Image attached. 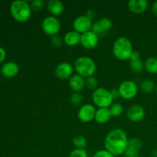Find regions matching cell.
<instances>
[{
	"label": "cell",
	"instance_id": "cell-1",
	"mask_svg": "<svg viewBox=\"0 0 157 157\" xmlns=\"http://www.w3.org/2000/svg\"><path fill=\"white\" fill-rule=\"evenodd\" d=\"M128 137L123 129L115 128L110 130L104 140V147L114 156L124 154L128 144Z\"/></svg>",
	"mask_w": 157,
	"mask_h": 157
},
{
	"label": "cell",
	"instance_id": "cell-2",
	"mask_svg": "<svg viewBox=\"0 0 157 157\" xmlns=\"http://www.w3.org/2000/svg\"><path fill=\"white\" fill-rule=\"evenodd\" d=\"M133 52V44L126 37H120L113 42L112 52L117 59L121 61L130 60Z\"/></svg>",
	"mask_w": 157,
	"mask_h": 157
},
{
	"label": "cell",
	"instance_id": "cell-3",
	"mask_svg": "<svg viewBox=\"0 0 157 157\" xmlns=\"http://www.w3.org/2000/svg\"><path fill=\"white\" fill-rule=\"evenodd\" d=\"M10 13L18 22H25L30 19L32 10L30 3L23 0H15L10 6Z\"/></svg>",
	"mask_w": 157,
	"mask_h": 157
},
{
	"label": "cell",
	"instance_id": "cell-4",
	"mask_svg": "<svg viewBox=\"0 0 157 157\" xmlns=\"http://www.w3.org/2000/svg\"><path fill=\"white\" fill-rule=\"evenodd\" d=\"M75 70L77 74L83 78L94 76L97 71V64L91 58L87 56H81L75 61Z\"/></svg>",
	"mask_w": 157,
	"mask_h": 157
},
{
	"label": "cell",
	"instance_id": "cell-5",
	"mask_svg": "<svg viewBox=\"0 0 157 157\" xmlns=\"http://www.w3.org/2000/svg\"><path fill=\"white\" fill-rule=\"evenodd\" d=\"M94 104L98 108H110L113 104V98L110 90L104 87H98L92 94Z\"/></svg>",
	"mask_w": 157,
	"mask_h": 157
},
{
	"label": "cell",
	"instance_id": "cell-6",
	"mask_svg": "<svg viewBox=\"0 0 157 157\" xmlns=\"http://www.w3.org/2000/svg\"><path fill=\"white\" fill-rule=\"evenodd\" d=\"M41 28L44 34L49 36L58 35L61 29V25L59 19L53 15L46 16L41 23Z\"/></svg>",
	"mask_w": 157,
	"mask_h": 157
},
{
	"label": "cell",
	"instance_id": "cell-7",
	"mask_svg": "<svg viewBox=\"0 0 157 157\" xmlns=\"http://www.w3.org/2000/svg\"><path fill=\"white\" fill-rule=\"evenodd\" d=\"M121 98L124 100H132L137 95L138 86L133 81H124L118 87Z\"/></svg>",
	"mask_w": 157,
	"mask_h": 157
},
{
	"label": "cell",
	"instance_id": "cell-8",
	"mask_svg": "<svg viewBox=\"0 0 157 157\" xmlns=\"http://www.w3.org/2000/svg\"><path fill=\"white\" fill-rule=\"evenodd\" d=\"M96 111V108L92 104H83L80 107L78 112V117L82 123L91 122L93 120H94Z\"/></svg>",
	"mask_w": 157,
	"mask_h": 157
},
{
	"label": "cell",
	"instance_id": "cell-9",
	"mask_svg": "<svg viewBox=\"0 0 157 157\" xmlns=\"http://www.w3.org/2000/svg\"><path fill=\"white\" fill-rule=\"evenodd\" d=\"M73 26L74 30L82 35V34L91 31L93 22H92V20L87 18L85 15H80L75 19Z\"/></svg>",
	"mask_w": 157,
	"mask_h": 157
},
{
	"label": "cell",
	"instance_id": "cell-10",
	"mask_svg": "<svg viewBox=\"0 0 157 157\" xmlns=\"http://www.w3.org/2000/svg\"><path fill=\"white\" fill-rule=\"evenodd\" d=\"M112 27H113V23L111 20L107 17H102L93 23L91 31L99 36V35H105L107 32H110Z\"/></svg>",
	"mask_w": 157,
	"mask_h": 157
},
{
	"label": "cell",
	"instance_id": "cell-11",
	"mask_svg": "<svg viewBox=\"0 0 157 157\" xmlns=\"http://www.w3.org/2000/svg\"><path fill=\"white\" fill-rule=\"evenodd\" d=\"M99 43V36L94 32L90 31L81 35V43L83 48L87 50L95 48Z\"/></svg>",
	"mask_w": 157,
	"mask_h": 157
},
{
	"label": "cell",
	"instance_id": "cell-12",
	"mask_svg": "<svg viewBox=\"0 0 157 157\" xmlns=\"http://www.w3.org/2000/svg\"><path fill=\"white\" fill-rule=\"evenodd\" d=\"M145 109L140 104H133L127 110V117L133 123L140 122L145 117Z\"/></svg>",
	"mask_w": 157,
	"mask_h": 157
},
{
	"label": "cell",
	"instance_id": "cell-13",
	"mask_svg": "<svg viewBox=\"0 0 157 157\" xmlns=\"http://www.w3.org/2000/svg\"><path fill=\"white\" fill-rule=\"evenodd\" d=\"M74 67L70 63L61 62L56 66L55 69V74L58 78L61 80L70 79L73 75Z\"/></svg>",
	"mask_w": 157,
	"mask_h": 157
},
{
	"label": "cell",
	"instance_id": "cell-14",
	"mask_svg": "<svg viewBox=\"0 0 157 157\" xmlns=\"http://www.w3.org/2000/svg\"><path fill=\"white\" fill-rule=\"evenodd\" d=\"M143 143L139 138H131L128 140L127 147L124 153L125 157H138L140 150L142 149Z\"/></svg>",
	"mask_w": 157,
	"mask_h": 157
},
{
	"label": "cell",
	"instance_id": "cell-15",
	"mask_svg": "<svg viewBox=\"0 0 157 157\" xmlns=\"http://www.w3.org/2000/svg\"><path fill=\"white\" fill-rule=\"evenodd\" d=\"M149 6L147 0H130L127 2L128 9L133 14L140 15L146 12Z\"/></svg>",
	"mask_w": 157,
	"mask_h": 157
},
{
	"label": "cell",
	"instance_id": "cell-16",
	"mask_svg": "<svg viewBox=\"0 0 157 157\" xmlns=\"http://www.w3.org/2000/svg\"><path fill=\"white\" fill-rule=\"evenodd\" d=\"M19 72V67L18 64L14 61H8L4 63L1 67V73L7 78H15Z\"/></svg>",
	"mask_w": 157,
	"mask_h": 157
},
{
	"label": "cell",
	"instance_id": "cell-17",
	"mask_svg": "<svg viewBox=\"0 0 157 157\" xmlns=\"http://www.w3.org/2000/svg\"><path fill=\"white\" fill-rule=\"evenodd\" d=\"M69 86L75 93H79L85 87V78L78 74L73 75L69 79Z\"/></svg>",
	"mask_w": 157,
	"mask_h": 157
},
{
	"label": "cell",
	"instance_id": "cell-18",
	"mask_svg": "<svg viewBox=\"0 0 157 157\" xmlns=\"http://www.w3.org/2000/svg\"><path fill=\"white\" fill-rule=\"evenodd\" d=\"M46 7L51 15L55 17L61 15L64 10V4L59 0H50L46 4Z\"/></svg>",
	"mask_w": 157,
	"mask_h": 157
},
{
	"label": "cell",
	"instance_id": "cell-19",
	"mask_svg": "<svg viewBox=\"0 0 157 157\" xmlns=\"http://www.w3.org/2000/svg\"><path fill=\"white\" fill-rule=\"evenodd\" d=\"M81 35L76 31H69L64 35L63 40L64 43L70 47H74L81 43Z\"/></svg>",
	"mask_w": 157,
	"mask_h": 157
},
{
	"label": "cell",
	"instance_id": "cell-20",
	"mask_svg": "<svg viewBox=\"0 0 157 157\" xmlns=\"http://www.w3.org/2000/svg\"><path fill=\"white\" fill-rule=\"evenodd\" d=\"M112 117L109 108H98L96 111L94 120L100 124H104L108 122Z\"/></svg>",
	"mask_w": 157,
	"mask_h": 157
},
{
	"label": "cell",
	"instance_id": "cell-21",
	"mask_svg": "<svg viewBox=\"0 0 157 157\" xmlns=\"http://www.w3.org/2000/svg\"><path fill=\"white\" fill-rule=\"evenodd\" d=\"M144 68L152 75L157 74V58L154 57L147 58L144 62Z\"/></svg>",
	"mask_w": 157,
	"mask_h": 157
},
{
	"label": "cell",
	"instance_id": "cell-22",
	"mask_svg": "<svg viewBox=\"0 0 157 157\" xmlns=\"http://www.w3.org/2000/svg\"><path fill=\"white\" fill-rule=\"evenodd\" d=\"M156 84L152 80L146 79L140 83V90L144 94H151L156 90Z\"/></svg>",
	"mask_w": 157,
	"mask_h": 157
},
{
	"label": "cell",
	"instance_id": "cell-23",
	"mask_svg": "<svg viewBox=\"0 0 157 157\" xmlns=\"http://www.w3.org/2000/svg\"><path fill=\"white\" fill-rule=\"evenodd\" d=\"M130 70L136 74H140L144 70V63L141 59L131 60L130 63Z\"/></svg>",
	"mask_w": 157,
	"mask_h": 157
},
{
	"label": "cell",
	"instance_id": "cell-24",
	"mask_svg": "<svg viewBox=\"0 0 157 157\" xmlns=\"http://www.w3.org/2000/svg\"><path fill=\"white\" fill-rule=\"evenodd\" d=\"M73 144L76 148L84 149L87 145V140L82 135H77L74 137Z\"/></svg>",
	"mask_w": 157,
	"mask_h": 157
},
{
	"label": "cell",
	"instance_id": "cell-25",
	"mask_svg": "<svg viewBox=\"0 0 157 157\" xmlns=\"http://www.w3.org/2000/svg\"><path fill=\"white\" fill-rule=\"evenodd\" d=\"M109 109H110L112 117H118L124 112V107H123L122 104L120 103H113Z\"/></svg>",
	"mask_w": 157,
	"mask_h": 157
},
{
	"label": "cell",
	"instance_id": "cell-26",
	"mask_svg": "<svg viewBox=\"0 0 157 157\" xmlns=\"http://www.w3.org/2000/svg\"><path fill=\"white\" fill-rule=\"evenodd\" d=\"M98 81L94 76H90L85 78V87L90 90H95L98 88Z\"/></svg>",
	"mask_w": 157,
	"mask_h": 157
},
{
	"label": "cell",
	"instance_id": "cell-27",
	"mask_svg": "<svg viewBox=\"0 0 157 157\" xmlns=\"http://www.w3.org/2000/svg\"><path fill=\"white\" fill-rule=\"evenodd\" d=\"M30 6L32 12H38L44 9L45 6V2L42 0H34V1L31 2Z\"/></svg>",
	"mask_w": 157,
	"mask_h": 157
},
{
	"label": "cell",
	"instance_id": "cell-28",
	"mask_svg": "<svg viewBox=\"0 0 157 157\" xmlns=\"http://www.w3.org/2000/svg\"><path fill=\"white\" fill-rule=\"evenodd\" d=\"M70 101L71 104L75 107L81 106L83 102V97L80 93H73L71 96Z\"/></svg>",
	"mask_w": 157,
	"mask_h": 157
},
{
	"label": "cell",
	"instance_id": "cell-29",
	"mask_svg": "<svg viewBox=\"0 0 157 157\" xmlns=\"http://www.w3.org/2000/svg\"><path fill=\"white\" fill-rule=\"evenodd\" d=\"M69 157H88V153L85 149L76 148L71 152Z\"/></svg>",
	"mask_w": 157,
	"mask_h": 157
},
{
	"label": "cell",
	"instance_id": "cell-30",
	"mask_svg": "<svg viewBox=\"0 0 157 157\" xmlns=\"http://www.w3.org/2000/svg\"><path fill=\"white\" fill-rule=\"evenodd\" d=\"M51 43H52V46L55 47V48H59L62 46L63 43H64V40L58 35H55L52 36L51 38Z\"/></svg>",
	"mask_w": 157,
	"mask_h": 157
},
{
	"label": "cell",
	"instance_id": "cell-31",
	"mask_svg": "<svg viewBox=\"0 0 157 157\" xmlns=\"http://www.w3.org/2000/svg\"><path fill=\"white\" fill-rule=\"evenodd\" d=\"M93 157H115L112 153L107 151L106 149L104 150H100L97 151L93 155Z\"/></svg>",
	"mask_w": 157,
	"mask_h": 157
},
{
	"label": "cell",
	"instance_id": "cell-32",
	"mask_svg": "<svg viewBox=\"0 0 157 157\" xmlns=\"http://www.w3.org/2000/svg\"><path fill=\"white\" fill-rule=\"evenodd\" d=\"M85 15L87 18H90V20H93L94 18L96 17V11L93 9H89L87 11V12H86Z\"/></svg>",
	"mask_w": 157,
	"mask_h": 157
},
{
	"label": "cell",
	"instance_id": "cell-33",
	"mask_svg": "<svg viewBox=\"0 0 157 157\" xmlns=\"http://www.w3.org/2000/svg\"><path fill=\"white\" fill-rule=\"evenodd\" d=\"M6 58V52L2 47L0 46V64L3 62Z\"/></svg>",
	"mask_w": 157,
	"mask_h": 157
},
{
	"label": "cell",
	"instance_id": "cell-34",
	"mask_svg": "<svg viewBox=\"0 0 157 157\" xmlns=\"http://www.w3.org/2000/svg\"><path fill=\"white\" fill-rule=\"evenodd\" d=\"M110 93H111V95L112 97H113V100L119 99V98H121V95H120L118 89H113V90H110Z\"/></svg>",
	"mask_w": 157,
	"mask_h": 157
},
{
	"label": "cell",
	"instance_id": "cell-35",
	"mask_svg": "<svg viewBox=\"0 0 157 157\" xmlns=\"http://www.w3.org/2000/svg\"><path fill=\"white\" fill-rule=\"evenodd\" d=\"M137 59H140V53L138 52L134 51V52H133V54H132V56L130 60L131 61V60H137Z\"/></svg>",
	"mask_w": 157,
	"mask_h": 157
},
{
	"label": "cell",
	"instance_id": "cell-36",
	"mask_svg": "<svg viewBox=\"0 0 157 157\" xmlns=\"http://www.w3.org/2000/svg\"><path fill=\"white\" fill-rule=\"evenodd\" d=\"M152 11H153V13L156 16H157V1H155L153 3V6H152Z\"/></svg>",
	"mask_w": 157,
	"mask_h": 157
},
{
	"label": "cell",
	"instance_id": "cell-37",
	"mask_svg": "<svg viewBox=\"0 0 157 157\" xmlns=\"http://www.w3.org/2000/svg\"><path fill=\"white\" fill-rule=\"evenodd\" d=\"M156 94H157V84H156Z\"/></svg>",
	"mask_w": 157,
	"mask_h": 157
}]
</instances>
